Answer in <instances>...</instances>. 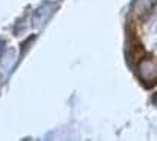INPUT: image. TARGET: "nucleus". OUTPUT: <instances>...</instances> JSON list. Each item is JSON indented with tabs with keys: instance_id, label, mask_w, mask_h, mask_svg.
<instances>
[{
	"instance_id": "obj_1",
	"label": "nucleus",
	"mask_w": 157,
	"mask_h": 141,
	"mask_svg": "<svg viewBox=\"0 0 157 141\" xmlns=\"http://www.w3.org/2000/svg\"><path fill=\"white\" fill-rule=\"evenodd\" d=\"M140 77L148 87L157 83V60H146L140 66Z\"/></svg>"
},
{
	"instance_id": "obj_2",
	"label": "nucleus",
	"mask_w": 157,
	"mask_h": 141,
	"mask_svg": "<svg viewBox=\"0 0 157 141\" xmlns=\"http://www.w3.org/2000/svg\"><path fill=\"white\" fill-rule=\"evenodd\" d=\"M52 7H54V6L51 5V3H45L44 6H41L34 15L35 23H36V25H41L42 22H45V21L50 17L51 13H52Z\"/></svg>"
},
{
	"instance_id": "obj_3",
	"label": "nucleus",
	"mask_w": 157,
	"mask_h": 141,
	"mask_svg": "<svg viewBox=\"0 0 157 141\" xmlns=\"http://www.w3.org/2000/svg\"><path fill=\"white\" fill-rule=\"evenodd\" d=\"M3 50H5V42H3V41L0 40V54L3 52Z\"/></svg>"
},
{
	"instance_id": "obj_4",
	"label": "nucleus",
	"mask_w": 157,
	"mask_h": 141,
	"mask_svg": "<svg viewBox=\"0 0 157 141\" xmlns=\"http://www.w3.org/2000/svg\"><path fill=\"white\" fill-rule=\"evenodd\" d=\"M153 102H154V103L157 105V95H154V97H153Z\"/></svg>"
}]
</instances>
